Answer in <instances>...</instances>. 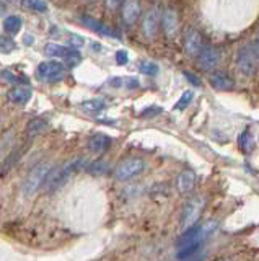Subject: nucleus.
<instances>
[{"label": "nucleus", "mask_w": 259, "mask_h": 261, "mask_svg": "<svg viewBox=\"0 0 259 261\" xmlns=\"http://www.w3.org/2000/svg\"><path fill=\"white\" fill-rule=\"evenodd\" d=\"M204 204H206V198H204V196H200V194L192 196V198L184 204L183 212H181V228H183V232L197 224V220L200 217V212H202V209H204Z\"/></svg>", "instance_id": "20e7f679"}, {"label": "nucleus", "mask_w": 259, "mask_h": 261, "mask_svg": "<svg viewBox=\"0 0 259 261\" xmlns=\"http://www.w3.org/2000/svg\"><path fill=\"white\" fill-rule=\"evenodd\" d=\"M256 49H257V54H259V36H257V41H256Z\"/></svg>", "instance_id": "c9c22d12"}, {"label": "nucleus", "mask_w": 259, "mask_h": 261, "mask_svg": "<svg viewBox=\"0 0 259 261\" xmlns=\"http://www.w3.org/2000/svg\"><path fill=\"white\" fill-rule=\"evenodd\" d=\"M209 82L215 90H230V88H233V80H232V77L228 75V73H225V72L210 73Z\"/></svg>", "instance_id": "dca6fc26"}, {"label": "nucleus", "mask_w": 259, "mask_h": 261, "mask_svg": "<svg viewBox=\"0 0 259 261\" xmlns=\"http://www.w3.org/2000/svg\"><path fill=\"white\" fill-rule=\"evenodd\" d=\"M17 49V43L10 36H0V53L2 54H10Z\"/></svg>", "instance_id": "393cba45"}, {"label": "nucleus", "mask_w": 259, "mask_h": 261, "mask_svg": "<svg viewBox=\"0 0 259 261\" xmlns=\"http://www.w3.org/2000/svg\"><path fill=\"white\" fill-rule=\"evenodd\" d=\"M126 0H106V7L111 8V10H116L118 7H121V4H124Z\"/></svg>", "instance_id": "473e14b6"}, {"label": "nucleus", "mask_w": 259, "mask_h": 261, "mask_svg": "<svg viewBox=\"0 0 259 261\" xmlns=\"http://www.w3.org/2000/svg\"><path fill=\"white\" fill-rule=\"evenodd\" d=\"M23 27V21L20 16H7V18L4 20V31L9 33V35H17V33L21 30Z\"/></svg>", "instance_id": "6ab92c4d"}, {"label": "nucleus", "mask_w": 259, "mask_h": 261, "mask_svg": "<svg viewBox=\"0 0 259 261\" xmlns=\"http://www.w3.org/2000/svg\"><path fill=\"white\" fill-rule=\"evenodd\" d=\"M80 21H82L85 27H88L90 30L100 33V35L111 36V38H119V35H118L114 30H111L108 24H104L103 21L96 20V18H92V16H82V18H80Z\"/></svg>", "instance_id": "9b49d317"}, {"label": "nucleus", "mask_w": 259, "mask_h": 261, "mask_svg": "<svg viewBox=\"0 0 259 261\" xmlns=\"http://www.w3.org/2000/svg\"><path fill=\"white\" fill-rule=\"evenodd\" d=\"M140 16V4L137 0H126L123 4V20L127 24H134Z\"/></svg>", "instance_id": "f8f14e48"}, {"label": "nucleus", "mask_w": 259, "mask_h": 261, "mask_svg": "<svg viewBox=\"0 0 259 261\" xmlns=\"http://www.w3.org/2000/svg\"><path fill=\"white\" fill-rule=\"evenodd\" d=\"M80 108H82L83 111L87 113H100L103 111L104 108H106V103H104V100H101V98H93V100H87L83 101L82 105H80Z\"/></svg>", "instance_id": "aec40b11"}, {"label": "nucleus", "mask_w": 259, "mask_h": 261, "mask_svg": "<svg viewBox=\"0 0 259 261\" xmlns=\"http://www.w3.org/2000/svg\"><path fill=\"white\" fill-rule=\"evenodd\" d=\"M88 163L90 162L87 159H75V160L66 162L64 165H61L57 168H52L51 173L47 175L41 190L44 193H52V191L61 190V188L66 185L72 176H75L80 170H87Z\"/></svg>", "instance_id": "f257e3e1"}, {"label": "nucleus", "mask_w": 259, "mask_h": 261, "mask_svg": "<svg viewBox=\"0 0 259 261\" xmlns=\"http://www.w3.org/2000/svg\"><path fill=\"white\" fill-rule=\"evenodd\" d=\"M199 250H200V243H192V245H188V247H181L180 251H178V258L191 259V256L196 255Z\"/></svg>", "instance_id": "b1692460"}, {"label": "nucleus", "mask_w": 259, "mask_h": 261, "mask_svg": "<svg viewBox=\"0 0 259 261\" xmlns=\"http://www.w3.org/2000/svg\"><path fill=\"white\" fill-rule=\"evenodd\" d=\"M204 41H202V35L196 28H188L184 31V51L191 57H197L200 53Z\"/></svg>", "instance_id": "6e6552de"}, {"label": "nucleus", "mask_w": 259, "mask_h": 261, "mask_svg": "<svg viewBox=\"0 0 259 261\" xmlns=\"http://www.w3.org/2000/svg\"><path fill=\"white\" fill-rule=\"evenodd\" d=\"M184 77L188 79V80L191 82V84H192L194 87H199V85H200V80H199L196 75H194L192 72H188V70H186V72H184Z\"/></svg>", "instance_id": "2f4dec72"}, {"label": "nucleus", "mask_w": 259, "mask_h": 261, "mask_svg": "<svg viewBox=\"0 0 259 261\" xmlns=\"http://www.w3.org/2000/svg\"><path fill=\"white\" fill-rule=\"evenodd\" d=\"M116 62L119 65H126L129 62V56H127V51H124V49H121V51L116 53Z\"/></svg>", "instance_id": "c85d7f7f"}, {"label": "nucleus", "mask_w": 259, "mask_h": 261, "mask_svg": "<svg viewBox=\"0 0 259 261\" xmlns=\"http://www.w3.org/2000/svg\"><path fill=\"white\" fill-rule=\"evenodd\" d=\"M194 100V92L192 90H188V92H184L183 95H181V98L180 100L176 101V105H175V110H186L188 106L191 105V101Z\"/></svg>", "instance_id": "a878e982"}, {"label": "nucleus", "mask_w": 259, "mask_h": 261, "mask_svg": "<svg viewBox=\"0 0 259 261\" xmlns=\"http://www.w3.org/2000/svg\"><path fill=\"white\" fill-rule=\"evenodd\" d=\"M52 168L54 167H52L51 162H41V163H38V165L26 175L25 181H23V185H21L23 194H25V196H31V194H35V193H38L39 190H41L44 181H46V178H47V175L51 173Z\"/></svg>", "instance_id": "f03ea898"}, {"label": "nucleus", "mask_w": 259, "mask_h": 261, "mask_svg": "<svg viewBox=\"0 0 259 261\" xmlns=\"http://www.w3.org/2000/svg\"><path fill=\"white\" fill-rule=\"evenodd\" d=\"M238 145H240V149L248 153L254 149V139H253V134L249 133V129H245L243 133L240 134L238 137Z\"/></svg>", "instance_id": "412c9836"}, {"label": "nucleus", "mask_w": 259, "mask_h": 261, "mask_svg": "<svg viewBox=\"0 0 259 261\" xmlns=\"http://www.w3.org/2000/svg\"><path fill=\"white\" fill-rule=\"evenodd\" d=\"M140 72L145 73V75H157L158 73V65L155 62H152V61H143L140 62Z\"/></svg>", "instance_id": "bb28decb"}, {"label": "nucleus", "mask_w": 259, "mask_h": 261, "mask_svg": "<svg viewBox=\"0 0 259 261\" xmlns=\"http://www.w3.org/2000/svg\"><path fill=\"white\" fill-rule=\"evenodd\" d=\"M36 73L39 80L43 82H49V84H54V82H61L66 75V65L59 61H44L38 65Z\"/></svg>", "instance_id": "423d86ee"}, {"label": "nucleus", "mask_w": 259, "mask_h": 261, "mask_svg": "<svg viewBox=\"0 0 259 261\" xmlns=\"http://www.w3.org/2000/svg\"><path fill=\"white\" fill-rule=\"evenodd\" d=\"M158 21H160V12L157 8H152V10L145 15L143 23H142V31L145 38L153 39L157 36V31H158Z\"/></svg>", "instance_id": "1a4fd4ad"}, {"label": "nucleus", "mask_w": 259, "mask_h": 261, "mask_svg": "<svg viewBox=\"0 0 259 261\" xmlns=\"http://www.w3.org/2000/svg\"><path fill=\"white\" fill-rule=\"evenodd\" d=\"M218 261H230V259H225V258H223V259H218Z\"/></svg>", "instance_id": "4c0bfd02"}, {"label": "nucleus", "mask_w": 259, "mask_h": 261, "mask_svg": "<svg viewBox=\"0 0 259 261\" xmlns=\"http://www.w3.org/2000/svg\"><path fill=\"white\" fill-rule=\"evenodd\" d=\"M143 168H145V162L142 159L139 157L126 159L114 168V178L118 181H127V179L139 176L143 171Z\"/></svg>", "instance_id": "39448f33"}, {"label": "nucleus", "mask_w": 259, "mask_h": 261, "mask_svg": "<svg viewBox=\"0 0 259 261\" xmlns=\"http://www.w3.org/2000/svg\"><path fill=\"white\" fill-rule=\"evenodd\" d=\"M257 61H259V54L256 46L245 44L237 54V69L241 75L253 77L257 72Z\"/></svg>", "instance_id": "7ed1b4c3"}, {"label": "nucleus", "mask_w": 259, "mask_h": 261, "mask_svg": "<svg viewBox=\"0 0 259 261\" xmlns=\"http://www.w3.org/2000/svg\"><path fill=\"white\" fill-rule=\"evenodd\" d=\"M87 171H90L92 175H104L109 171V165L103 160H96L93 163H88Z\"/></svg>", "instance_id": "5701e85b"}, {"label": "nucleus", "mask_w": 259, "mask_h": 261, "mask_svg": "<svg viewBox=\"0 0 259 261\" xmlns=\"http://www.w3.org/2000/svg\"><path fill=\"white\" fill-rule=\"evenodd\" d=\"M47 126H49V122H47L46 119L43 118H36L33 121L28 122L26 126V134L28 136H38V134H43L44 130L47 129Z\"/></svg>", "instance_id": "a211bd4d"}, {"label": "nucleus", "mask_w": 259, "mask_h": 261, "mask_svg": "<svg viewBox=\"0 0 259 261\" xmlns=\"http://www.w3.org/2000/svg\"><path fill=\"white\" fill-rule=\"evenodd\" d=\"M31 95H33L31 88H28L25 85H17V87H13L9 93H7V98H9L10 103L23 106V105H26L31 100Z\"/></svg>", "instance_id": "9d476101"}, {"label": "nucleus", "mask_w": 259, "mask_h": 261, "mask_svg": "<svg viewBox=\"0 0 259 261\" xmlns=\"http://www.w3.org/2000/svg\"><path fill=\"white\" fill-rule=\"evenodd\" d=\"M126 87L127 88H137L139 87V80L137 79H126Z\"/></svg>", "instance_id": "72a5a7b5"}, {"label": "nucleus", "mask_w": 259, "mask_h": 261, "mask_svg": "<svg viewBox=\"0 0 259 261\" xmlns=\"http://www.w3.org/2000/svg\"><path fill=\"white\" fill-rule=\"evenodd\" d=\"M163 28H165V33L173 38L175 33L178 31V13L175 8H166L165 13H163Z\"/></svg>", "instance_id": "f3484780"}, {"label": "nucleus", "mask_w": 259, "mask_h": 261, "mask_svg": "<svg viewBox=\"0 0 259 261\" xmlns=\"http://www.w3.org/2000/svg\"><path fill=\"white\" fill-rule=\"evenodd\" d=\"M44 54L49 56V57H64V59H69L74 54H77V49H72L67 46H62V44H55V43H47L44 46Z\"/></svg>", "instance_id": "4468645a"}, {"label": "nucleus", "mask_w": 259, "mask_h": 261, "mask_svg": "<svg viewBox=\"0 0 259 261\" xmlns=\"http://www.w3.org/2000/svg\"><path fill=\"white\" fill-rule=\"evenodd\" d=\"M69 43L72 46V49H77V47H82L85 44V39L82 36H78V35H69Z\"/></svg>", "instance_id": "cd10ccee"}, {"label": "nucleus", "mask_w": 259, "mask_h": 261, "mask_svg": "<svg viewBox=\"0 0 259 261\" xmlns=\"http://www.w3.org/2000/svg\"><path fill=\"white\" fill-rule=\"evenodd\" d=\"M186 261H200V259L197 258V259H186Z\"/></svg>", "instance_id": "e433bc0d"}, {"label": "nucleus", "mask_w": 259, "mask_h": 261, "mask_svg": "<svg viewBox=\"0 0 259 261\" xmlns=\"http://www.w3.org/2000/svg\"><path fill=\"white\" fill-rule=\"evenodd\" d=\"M21 5L28 8V10L39 12V13H44L47 12V8H49L46 0H21Z\"/></svg>", "instance_id": "4be33fe9"}, {"label": "nucleus", "mask_w": 259, "mask_h": 261, "mask_svg": "<svg viewBox=\"0 0 259 261\" xmlns=\"http://www.w3.org/2000/svg\"><path fill=\"white\" fill-rule=\"evenodd\" d=\"M194 185H196V175H194V171L191 170H186L183 171V173H180V176H178L176 179V188H178V191L186 194V193H189Z\"/></svg>", "instance_id": "2eb2a0df"}, {"label": "nucleus", "mask_w": 259, "mask_h": 261, "mask_svg": "<svg viewBox=\"0 0 259 261\" xmlns=\"http://www.w3.org/2000/svg\"><path fill=\"white\" fill-rule=\"evenodd\" d=\"M111 144H112L111 137H108L106 134H93L90 139H88V149L95 153L106 152L111 147Z\"/></svg>", "instance_id": "ddd939ff"}, {"label": "nucleus", "mask_w": 259, "mask_h": 261, "mask_svg": "<svg viewBox=\"0 0 259 261\" xmlns=\"http://www.w3.org/2000/svg\"><path fill=\"white\" fill-rule=\"evenodd\" d=\"M218 62H220V53L218 49L212 44H204L200 49V53L197 54V64L202 70H214Z\"/></svg>", "instance_id": "0eeeda50"}, {"label": "nucleus", "mask_w": 259, "mask_h": 261, "mask_svg": "<svg viewBox=\"0 0 259 261\" xmlns=\"http://www.w3.org/2000/svg\"><path fill=\"white\" fill-rule=\"evenodd\" d=\"M0 75H2L4 79H7L9 82H12V84H18L20 79L15 75V73H12L10 70H4V72H0Z\"/></svg>", "instance_id": "7c9ffc66"}, {"label": "nucleus", "mask_w": 259, "mask_h": 261, "mask_svg": "<svg viewBox=\"0 0 259 261\" xmlns=\"http://www.w3.org/2000/svg\"><path fill=\"white\" fill-rule=\"evenodd\" d=\"M33 43H35V38L31 35H26L25 36V44H33Z\"/></svg>", "instance_id": "f704fd0d"}, {"label": "nucleus", "mask_w": 259, "mask_h": 261, "mask_svg": "<svg viewBox=\"0 0 259 261\" xmlns=\"http://www.w3.org/2000/svg\"><path fill=\"white\" fill-rule=\"evenodd\" d=\"M161 113V108H158V106H150V108L147 110H143L140 116L142 118H150V116H155V114Z\"/></svg>", "instance_id": "c756f323"}]
</instances>
